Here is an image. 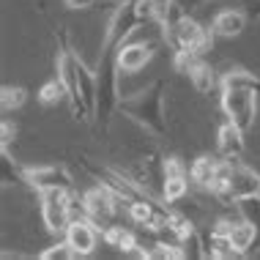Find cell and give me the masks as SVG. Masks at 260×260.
Instances as JSON below:
<instances>
[{"label": "cell", "instance_id": "6da1fadb", "mask_svg": "<svg viewBox=\"0 0 260 260\" xmlns=\"http://www.w3.org/2000/svg\"><path fill=\"white\" fill-rule=\"evenodd\" d=\"M165 93H167V82L153 80L151 85H145L143 90H137V93L121 96L118 110H121L132 123H137L143 132H148L153 137H165L167 135Z\"/></svg>", "mask_w": 260, "mask_h": 260}, {"label": "cell", "instance_id": "7a4b0ae2", "mask_svg": "<svg viewBox=\"0 0 260 260\" xmlns=\"http://www.w3.org/2000/svg\"><path fill=\"white\" fill-rule=\"evenodd\" d=\"M55 39H58L55 69H58V80L66 88V102L72 107V115L77 121H90V112L85 107V99H82V90H80V55L74 52L72 41H69V33L63 27H58Z\"/></svg>", "mask_w": 260, "mask_h": 260}, {"label": "cell", "instance_id": "3957f363", "mask_svg": "<svg viewBox=\"0 0 260 260\" xmlns=\"http://www.w3.org/2000/svg\"><path fill=\"white\" fill-rule=\"evenodd\" d=\"M115 50L118 47H102L99 55V69H96V77H99V93H96V112L93 121L107 129L112 121V112L121 104V88H118V63H115Z\"/></svg>", "mask_w": 260, "mask_h": 260}, {"label": "cell", "instance_id": "277c9868", "mask_svg": "<svg viewBox=\"0 0 260 260\" xmlns=\"http://www.w3.org/2000/svg\"><path fill=\"white\" fill-rule=\"evenodd\" d=\"M257 93L252 88H219V107L228 121H233L238 129L249 132L257 118Z\"/></svg>", "mask_w": 260, "mask_h": 260}, {"label": "cell", "instance_id": "5b68a950", "mask_svg": "<svg viewBox=\"0 0 260 260\" xmlns=\"http://www.w3.org/2000/svg\"><path fill=\"white\" fill-rule=\"evenodd\" d=\"M211 36L206 27H203L198 19H192L189 14L178 17L173 25L161 27V39L167 41V47L175 52V50H194V52H206L208 44H211Z\"/></svg>", "mask_w": 260, "mask_h": 260}, {"label": "cell", "instance_id": "8992f818", "mask_svg": "<svg viewBox=\"0 0 260 260\" xmlns=\"http://www.w3.org/2000/svg\"><path fill=\"white\" fill-rule=\"evenodd\" d=\"M72 192L74 189H47L39 192V208L44 228L52 236H63L72 224Z\"/></svg>", "mask_w": 260, "mask_h": 260}, {"label": "cell", "instance_id": "52a82bcc", "mask_svg": "<svg viewBox=\"0 0 260 260\" xmlns=\"http://www.w3.org/2000/svg\"><path fill=\"white\" fill-rule=\"evenodd\" d=\"M82 198H85L88 216L99 224V228H104V230H107L110 224H115V216L121 214V211H126V203L118 198L112 189L102 186V184H96L93 189H88Z\"/></svg>", "mask_w": 260, "mask_h": 260}, {"label": "cell", "instance_id": "ba28073f", "mask_svg": "<svg viewBox=\"0 0 260 260\" xmlns=\"http://www.w3.org/2000/svg\"><path fill=\"white\" fill-rule=\"evenodd\" d=\"M25 184L39 192L47 189H74L72 173L63 165H39V167H25Z\"/></svg>", "mask_w": 260, "mask_h": 260}, {"label": "cell", "instance_id": "9c48e42d", "mask_svg": "<svg viewBox=\"0 0 260 260\" xmlns=\"http://www.w3.org/2000/svg\"><path fill=\"white\" fill-rule=\"evenodd\" d=\"M247 198H260V175L249 165L238 161V156H230V189L228 203H238Z\"/></svg>", "mask_w": 260, "mask_h": 260}, {"label": "cell", "instance_id": "30bf717a", "mask_svg": "<svg viewBox=\"0 0 260 260\" xmlns=\"http://www.w3.org/2000/svg\"><path fill=\"white\" fill-rule=\"evenodd\" d=\"M72 249L77 252V257H88L93 255L96 247H99V224H96L90 216H80V219H72V224L63 233Z\"/></svg>", "mask_w": 260, "mask_h": 260}, {"label": "cell", "instance_id": "8fae6325", "mask_svg": "<svg viewBox=\"0 0 260 260\" xmlns=\"http://www.w3.org/2000/svg\"><path fill=\"white\" fill-rule=\"evenodd\" d=\"M153 58V41H123L121 47L115 50V63H118V72L121 74H137L143 72L145 66Z\"/></svg>", "mask_w": 260, "mask_h": 260}, {"label": "cell", "instance_id": "7c38bea8", "mask_svg": "<svg viewBox=\"0 0 260 260\" xmlns=\"http://www.w3.org/2000/svg\"><path fill=\"white\" fill-rule=\"evenodd\" d=\"M247 19L249 14L241 11V9H222L214 14L211 19V33L219 39H233V36H241L244 27H247Z\"/></svg>", "mask_w": 260, "mask_h": 260}, {"label": "cell", "instance_id": "4fadbf2b", "mask_svg": "<svg viewBox=\"0 0 260 260\" xmlns=\"http://www.w3.org/2000/svg\"><path fill=\"white\" fill-rule=\"evenodd\" d=\"M102 238L110 244V247L121 249V252H126V255L148 257V249H140V241H137V236L132 233L129 228H123V224H110V228L102 233Z\"/></svg>", "mask_w": 260, "mask_h": 260}, {"label": "cell", "instance_id": "5bb4252c", "mask_svg": "<svg viewBox=\"0 0 260 260\" xmlns=\"http://www.w3.org/2000/svg\"><path fill=\"white\" fill-rule=\"evenodd\" d=\"M244 135L247 132L238 129L233 121H224L219 126V132H216V148H219V156L230 159V156H241L244 153Z\"/></svg>", "mask_w": 260, "mask_h": 260}, {"label": "cell", "instance_id": "9a60e30c", "mask_svg": "<svg viewBox=\"0 0 260 260\" xmlns=\"http://www.w3.org/2000/svg\"><path fill=\"white\" fill-rule=\"evenodd\" d=\"M135 3V14L140 19V25H165L167 14L178 0H132Z\"/></svg>", "mask_w": 260, "mask_h": 260}, {"label": "cell", "instance_id": "2e32d148", "mask_svg": "<svg viewBox=\"0 0 260 260\" xmlns=\"http://www.w3.org/2000/svg\"><path fill=\"white\" fill-rule=\"evenodd\" d=\"M222 159L219 156H211V153H203L192 161V167H189V178H192V184H198L200 189H208L211 181H214L216 170H219Z\"/></svg>", "mask_w": 260, "mask_h": 260}, {"label": "cell", "instance_id": "e0dca14e", "mask_svg": "<svg viewBox=\"0 0 260 260\" xmlns=\"http://www.w3.org/2000/svg\"><path fill=\"white\" fill-rule=\"evenodd\" d=\"M189 80H192V85H194V90L198 93H203V96H211L214 90H219V74L211 69V63H206V60H198V66L189 72Z\"/></svg>", "mask_w": 260, "mask_h": 260}, {"label": "cell", "instance_id": "ac0fdd59", "mask_svg": "<svg viewBox=\"0 0 260 260\" xmlns=\"http://www.w3.org/2000/svg\"><path fill=\"white\" fill-rule=\"evenodd\" d=\"M230 238H233L236 249L247 257V255H252V249H255L257 230H255V224H252L249 219H244V216H241V219H236L233 228H230Z\"/></svg>", "mask_w": 260, "mask_h": 260}, {"label": "cell", "instance_id": "d6986e66", "mask_svg": "<svg viewBox=\"0 0 260 260\" xmlns=\"http://www.w3.org/2000/svg\"><path fill=\"white\" fill-rule=\"evenodd\" d=\"M219 88H252V90H260V77H255L247 69L236 66V69H228L224 74H219Z\"/></svg>", "mask_w": 260, "mask_h": 260}, {"label": "cell", "instance_id": "ffe728a7", "mask_svg": "<svg viewBox=\"0 0 260 260\" xmlns=\"http://www.w3.org/2000/svg\"><path fill=\"white\" fill-rule=\"evenodd\" d=\"M186 194H189V175H167L161 200H165L167 206H175V203L184 200Z\"/></svg>", "mask_w": 260, "mask_h": 260}, {"label": "cell", "instance_id": "44dd1931", "mask_svg": "<svg viewBox=\"0 0 260 260\" xmlns=\"http://www.w3.org/2000/svg\"><path fill=\"white\" fill-rule=\"evenodd\" d=\"M238 214L244 216V219H249L252 224H255L257 230V241H255V249H252V255L255 252H260V198H247V200H238Z\"/></svg>", "mask_w": 260, "mask_h": 260}, {"label": "cell", "instance_id": "7402d4cb", "mask_svg": "<svg viewBox=\"0 0 260 260\" xmlns=\"http://www.w3.org/2000/svg\"><path fill=\"white\" fill-rule=\"evenodd\" d=\"M27 99V90L19 88V85H3V90H0V107H3V112H14L19 110Z\"/></svg>", "mask_w": 260, "mask_h": 260}, {"label": "cell", "instance_id": "603a6c76", "mask_svg": "<svg viewBox=\"0 0 260 260\" xmlns=\"http://www.w3.org/2000/svg\"><path fill=\"white\" fill-rule=\"evenodd\" d=\"M0 167H3V186L25 184V167L14 165V159L9 156V151H0Z\"/></svg>", "mask_w": 260, "mask_h": 260}, {"label": "cell", "instance_id": "cb8c5ba5", "mask_svg": "<svg viewBox=\"0 0 260 260\" xmlns=\"http://www.w3.org/2000/svg\"><path fill=\"white\" fill-rule=\"evenodd\" d=\"M184 260L189 257L186 249H181V244H167V241H156L153 249H148V260Z\"/></svg>", "mask_w": 260, "mask_h": 260}, {"label": "cell", "instance_id": "d4e9b609", "mask_svg": "<svg viewBox=\"0 0 260 260\" xmlns=\"http://www.w3.org/2000/svg\"><path fill=\"white\" fill-rule=\"evenodd\" d=\"M39 257L41 260H77V252L72 249V244H69L66 238L58 236V241H55L52 247H47Z\"/></svg>", "mask_w": 260, "mask_h": 260}, {"label": "cell", "instance_id": "484cf974", "mask_svg": "<svg viewBox=\"0 0 260 260\" xmlns=\"http://www.w3.org/2000/svg\"><path fill=\"white\" fill-rule=\"evenodd\" d=\"M60 99H66V88H63V82L55 77V80H50V82H44V85L39 88V102L41 104H58Z\"/></svg>", "mask_w": 260, "mask_h": 260}, {"label": "cell", "instance_id": "4316f807", "mask_svg": "<svg viewBox=\"0 0 260 260\" xmlns=\"http://www.w3.org/2000/svg\"><path fill=\"white\" fill-rule=\"evenodd\" d=\"M14 137H17V126H14L9 118H3V123H0V151H9Z\"/></svg>", "mask_w": 260, "mask_h": 260}, {"label": "cell", "instance_id": "83f0119b", "mask_svg": "<svg viewBox=\"0 0 260 260\" xmlns=\"http://www.w3.org/2000/svg\"><path fill=\"white\" fill-rule=\"evenodd\" d=\"M63 3H66V9H72V11H85V9H93L96 0H63Z\"/></svg>", "mask_w": 260, "mask_h": 260}, {"label": "cell", "instance_id": "f1b7e54d", "mask_svg": "<svg viewBox=\"0 0 260 260\" xmlns=\"http://www.w3.org/2000/svg\"><path fill=\"white\" fill-rule=\"evenodd\" d=\"M178 3H181V6H184V9L189 11V9H194V6H200L203 0H178Z\"/></svg>", "mask_w": 260, "mask_h": 260}, {"label": "cell", "instance_id": "f546056e", "mask_svg": "<svg viewBox=\"0 0 260 260\" xmlns=\"http://www.w3.org/2000/svg\"><path fill=\"white\" fill-rule=\"evenodd\" d=\"M112 3H123V0H112Z\"/></svg>", "mask_w": 260, "mask_h": 260}]
</instances>
